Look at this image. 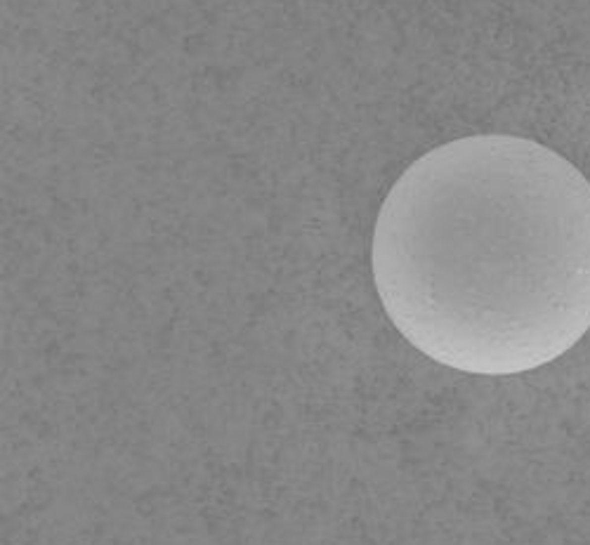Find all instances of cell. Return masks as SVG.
I'll return each mask as SVG.
<instances>
[{
  "label": "cell",
  "instance_id": "obj_1",
  "mask_svg": "<svg viewBox=\"0 0 590 545\" xmlns=\"http://www.w3.org/2000/svg\"><path fill=\"white\" fill-rule=\"evenodd\" d=\"M371 276L427 359L520 375L590 331V182L520 135H468L418 156L375 215Z\"/></svg>",
  "mask_w": 590,
  "mask_h": 545
}]
</instances>
